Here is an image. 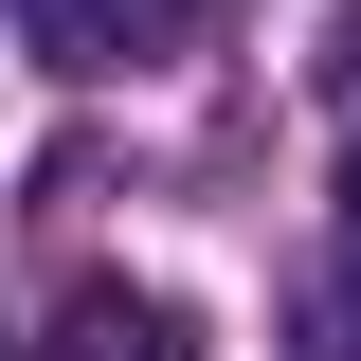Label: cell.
<instances>
[{"mask_svg": "<svg viewBox=\"0 0 361 361\" xmlns=\"http://www.w3.org/2000/svg\"><path fill=\"white\" fill-rule=\"evenodd\" d=\"M289 343H307V361H361V253H325L307 289H289Z\"/></svg>", "mask_w": 361, "mask_h": 361, "instance_id": "obj_3", "label": "cell"}, {"mask_svg": "<svg viewBox=\"0 0 361 361\" xmlns=\"http://www.w3.org/2000/svg\"><path fill=\"white\" fill-rule=\"evenodd\" d=\"M18 361H217V343H199V325H180L163 289H73V307H54Z\"/></svg>", "mask_w": 361, "mask_h": 361, "instance_id": "obj_2", "label": "cell"}, {"mask_svg": "<svg viewBox=\"0 0 361 361\" xmlns=\"http://www.w3.org/2000/svg\"><path fill=\"white\" fill-rule=\"evenodd\" d=\"M54 73H127V54H180L199 37V0H0Z\"/></svg>", "mask_w": 361, "mask_h": 361, "instance_id": "obj_1", "label": "cell"}, {"mask_svg": "<svg viewBox=\"0 0 361 361\" xmlns=\"http://www.w3.org/2000/svg\"><path fill=\"white\" fill-rule=\"evenodd\" d=\"M325 90H343V109H361V0H343V18H325Z\"/></svg>", "mask_w": 361, "mask_h": 361, "instance_id": "obj_4", "label": "cell"}, {"mask_svg": "<svg viewBox=\"0 0 361 361\" xmlns=\"http://www.w3.org/2000/svg\"><path fill=\"white\" fill-rule=\"evenodd\" d=\"M343 217H361V109H343Z\"/></svg>", "mask_w": 361, "mask_h": 361, "instance_id": "obj_5", "label": "cell"}]
</instances>
